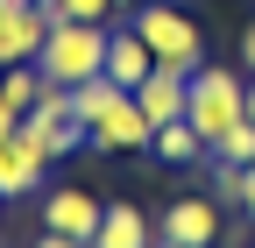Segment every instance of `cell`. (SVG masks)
<instances>
[{
    "instance_id": "1",
    "label": "cell",
    "mask_w": 255,
    "mask_h": 248,
    "mask_svg": "<svg viewBox=\"0 0 255 248\" xmlns=\"http://www.w3.org/2000/svg\"><path fill=\"white\" fill-rule=\"evenodd\" d=\"M50 85H85L107 71V21H50V43L36 57Z\"/></svg>"
},
{
    "instance_id": "2",
    "label": "cell",
    "mask_w": 255,
    "mask_h": 248,
    "mask_svg": "<svg viewBox=\"0 0 255 248\" xmlns=\"http://www.w3.org/2000/svg\"><path fill=\"white\" fill-rule=\"evenodd\" d=\"M135 36L156 50V64L163 71H199L206 64V36H199V21H191L184 7H170V0H142L135 7Z\"/></svg>"
},
{
    "instance_id": "3",
    "label": "cell",
    "mask_w": 255,
    "mask_h": 248,
    "mask_svg": "<svg viewBox=\"0 0 255 248\" xmlns=\"http://www.w3.org/2000/svg\"><path fill=\"white\" fill-rule=\"evenodd\" d=\"M241 92H248V78L227 71V64H199V71H191V85H184V121L206 135V149L241 121Z\"/></svg>"
},
{
    "instance_id": "4",
    "label": "cell",
    "mask_w": 255,
    "mask_h": 248,
    "mask_svg": "<svg viewBox=\"0 0 255 248\" xmlns=\"http://www.w3.org/2000/svg\"><path fill=\"white\" fill-rule=\"evenodd\" d=\"M21 128L43 142V156H50V163H64L71 149H92L85 121L71 114V85H50V78H43V92H36V107L21 114Z\"/></svg>"
},
{
    "instance_id": "5",
    "label": "cell",
    "mask_w": 255,
    "mask_h": 248,
    "mask_svg": "<svg viewBox=\"0 0 255 248\" xmlns=\"http://www.w3.org/2000/svg\"><path fill=\"white\" fill-rule=\"evenodd\" d=\"M43 43H50V7H43V0L0 7V64H36Z\"/></svg>"
},
{
    "instance_id": "6",
    "label": "cell",
    "mask_w": 255,
    "mask_h": 248,
    "mask_svg": "<svg viewBox=\"0 0 255 248\" xmlns=\"http://www.w3.org/2000/svg\"><path fill=\"white\" fill-rule=\"evenodd\" d=\"M43 170H50V156H43V142L28 135V128H7V135H0V199L43 192Z\"/></svg>"
},
{
    "instance_id": "7",
    "label": "cell",
    "mask_w": 255,
    "mask_h": 248,
    "mask_svg": "<svg viewBox=\"0 0 255 248\" xmlns=\"http://www.w3.org/2000/svg\"><path fill=\"white\" fill-rule=\"evenodd\" d=\"M156 241H177V248H213V241H220V206H213V199H177V206H163V220H156Z\"/></svg>"
},
{
    "instance_id": "8",
    "label": "cell",
    "mask_w": 255,
    "mask_h": 248,
    "mask_svg": "<svg viewBox=\"0 0 255 248\" xmlns=\"http://www.w3.org/2000/svg\"><path fill=\"white\" fill-rule=\"evenodd\" d=\"M100 199H92V192H78V184H64V192H50L43 199V227L50 234H71V241H92V234H100Z\"/></svg>"
},
{
    "instance_id": "9",
    "label": "cell",
    "mask_w": 255,
    "mask_h": 248,
    "mask_svg": "<svg viewBox=\"0 0 255 248\" xmlns=\"http://www.w3.org/2000/svg\"><path fill=\"white\" fill-rule=\"evenodd\" d=\"M149 142H156V121L135 107V92H128L100 128H92V149H107V156H114V149H149Z\"/></svg>"
},
{
    "instance_id": "10",
    "label": "cell",
    "mask_w": 255,
    "mask_h": 248,
    "mask_svg": "<svg viewBox=\"0 0 255 248\" xmlns=\"http://www.w3.org/2000/svg\"><path fill=\"white\" fill-rule=\"evenodd\" d=\"M149 71H156V50L135 36V21H128V28H114V36H107V78H114L121 92H135Z\"/></svg>"
},
{
    "instance_id": "11",
    "label": "cell",
    "mask_w": 255,
    "mask_h": 248,
    "mask_svg": "<svg viewBox=\"0 0 255 248\" xmlns=\"http://www.w3.org/2000/svg\"><path fill=\"white\" fill-rule=\"evenodd\" d=\"M92 248H156V220H149V213L142 206H107L100 213V234H92Z\"/></svg>"
},
{
    "instance_id": "12",
    "label": "cell",
    "mask_w": 255,
    "mask_h": 248,
    "mask_svg": "<svg viewBox=\"0 0 255 248\" xmlns=\"http://www.w3.org/2000/svg\"><path fill=\"white\" fill-rule=\"evenodd\" d=\"M184 85H191L184 71H163V64H156V71L135 85V107L156 121V128H163V121H184Z\"/></svg>"
},
{
    "instance_id": "13",
    "label": "cell",
    "mask_w": 255,
    "mask_h": 248,
    "mask_svg": "<svg viewBox=\"0 0 255 248\" xmlns=\"http://www.w3.org/2000/svg\"><path fill=\"white\" fill-rule=\"evenodd\" d=\"M121 100H128V92H121V85H114L107 71H100V78H85V85H71V114L85 121V135L100 128V121H107V114H114Z\"/></svg>"
},
{
    "instance_id": "14",
    "label": "cell",
    "mask_w": 255,
    "mask_h": 248,
    "mask_svg": "<svg viewBox=\"0 0 255 248\" xmlns=\"http://www.w3.org/2000/svg\"><path fill=\"white\" fill-rule=\"evenodd\" d=\"M149 149H156V156H163V163H199V156H213V149H206V135L191 128V121H163Z\"/></svg>"
},
{
    "instance_id": "15",
    "label": "cell",
    "mask_w": 255,
    "mask_h": 248,
    "mask_svg": "<svg viewBox=\"0 0 255 248\" xmlns=\"http://www.w3.org/2000/svg\"><path fill=\"white\" fill-rule=\"evenodd\" d=\"M36 92H43V71H36V64H7V71H0V100H7L14 114L36 107Z\"/></svg>"
},
{
    "instance_id": "16",
    "label": "cell",
    "mask_w": 255,
    "mask_h": 248,
    "mask_svg": "<svg viewBox=\"0 0 255 248\" xmlns=\"http://www.w3.org/2000/svg\"><path fill=\"white\" fill-rule=\"evenodd\" d=\"M213 163H234V170H248V163H255V121H248V114H241L234 128L213 142Z\"/></svg>"
},
{
    "instance_id": "17",
    "label": "cell",
    "mask_w": 255,
    "mask_h": 248,
    "mask_svg": "<svg viewBox=\"0 0 255 248\" xmlns=\"http://www.w3.org/2000/svg\"><path fill=\"white\" fill-rule=\"evenodd\" d=\"M50 21H114L121 14V0H43Z\"/></svg>"
},
{
    "instance_id": "18",
    "label": "cell",
    "mask_w": 255,
    "mask_h": 248,
    "mask_svg": "<svg viewBox=\"0 0 255 248\" xmlns=\"http://www.w3.org/2000/svg\"><path fill=\"white\" fill-rule=\"evenodd\" d=\"M234 206H241V213H248V220H255V163H248V170H241V199H234Z\"/></svg>"
},
{
    "instance_id": "19",
    "label": "cell",
    "mask_w": 255,
    "mask_h": 248,
    "mask_svg": "<svg viewBox=\"0 0 255 248\" xmlns=\"http://www.w3.org/2000/svg\"><path fill=\"white\" fill-rule=\"evenodd\" d=\"M241 71H248V78H255V21H248V28H241Z\"/></svg>"
},
{
    "instance_id": "20",
    "label": "cell",
    "mask_w": 255,
    "mask_h": 248,
    "mask_svg": "<svg viewBox=\"0 0 255 248\" xmlns=\"http://www.w3.org/2000/svg\"><path fill=\"white\" fill-rule=\"evenodd\" d=\"M36 248H92V241H71V234H50V227H43V241H36Z\"/></svg>"
},
{
    "instance_id": "21",
    "label": "cell",
    "mask_w": 255,
    "mask_h": 248,
    "mask_svg": "<svg viewBox=\"0 0 255 248\" xmlns=\"http://www.w3.org/2000/svg\"><path fill=\"white\" fill-rule=\"evenodd\" d=\"M7 128H21V114H14L7 100H0V135H7Z\"/></svg>"
},
{
    "instance_id": "22",
    "label": "cell",
    "mask_w": 255,
    "mask_h": 248,
    "mask_svg": "<svg viewBox=\"0 0 255 248\" xmlns=\"http://www.w3.org/2000/svg\"><path fill=\"white\" fill-rule=\"evenodd\" d=\"M241 114H248V121H255V78H248V92H241Z\"/></svg>"
},
{
    "instance_id": "23",
    "label": "cell",
    "mask_w": 255,
    "mask_h": 248,
    "mask_svg": "<svg viewBox=\"0 0 255 248\" xmlns=\"http://www.w3.org/2000/svg\"><path fill=\"white\" fill-rule=\"evenodd\" d=\"M156 248H177V241H156Z\"/></svg>"
},
{
    "instance_id": "24",
    "label": "cell",
    "mask_w": 255,
    "mask_h": 248,
    "mask_svg": "<svg viewBox=\"0 0 255 248\" xmlns=\"http://www.w3.org/2000/svg\"><path fill=\"white\" fill-rule=\"evenodd\" d=\"M0 71H7V64H0Z\"/></svg>"
},
{
    "instance_id": "25",
    "label": "cell",
    "mask_w": 255,
    "mask_h": 248,
    "mask_svg": "<svg viewBox=\"0 0 255 248\" xmlns=\"http://www.w3.org/2000/svg\"><path fill=\"white\" fill-rule=\"evenodd\" d=\"M0 206H7V199H0Z\"/></svg>"
}]
</instances>
